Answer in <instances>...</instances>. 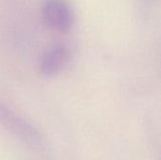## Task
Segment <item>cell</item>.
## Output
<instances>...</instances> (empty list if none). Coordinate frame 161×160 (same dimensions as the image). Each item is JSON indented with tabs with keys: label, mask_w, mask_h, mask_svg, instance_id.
Segmentation results:
<instances>
[{
	"label": "cell",
	"mask_w": 161,
	"mask_h": 160,
	"mask_svg": "<svg viewBox=\"0 0 161 160\" xmlns=\"http://www.w3.org/2000/svg\"><path fill=\"white\" fill-rule=\"evenodd\" d=\"M43 22L50 28L66 32L74 24L72 8L65 0H46L42 8Z\"/></svg>",
	"instance_id": "cell-2"
},
{
	"label": "cell",
	"mask_w": 161,
	"mask_h": 160,
	"mask_svg": "<svg viewBox=\"0 0 161 160\" xmlns=\"http://www.w3.org/2000/svg\"><path fill=\"white\" fill-rule=\"evenodd\" d=\"M0 125L30 149L37 152L46 150V141L40 130L2 103H0Z\"/></svg>",
	"instance_id": "cell-1"
},
{
	"label": "cell",
	"mask_w": 161,
	"mask_h": 160,
	"mask_svg": "<svg viewBox=\"0 0 161 160\" xmlns=\"http://www.w3.org/2000/svg\"><path fill=\"white\" fill-rule=\"evenodd\" d=\"M70 52L66 45L62 43L49 47L42 56L40 60V72L44 76H54L58 74L67 64Z\"/></svg>",
	"instance_id": "cell-3"
}]
</instances>
